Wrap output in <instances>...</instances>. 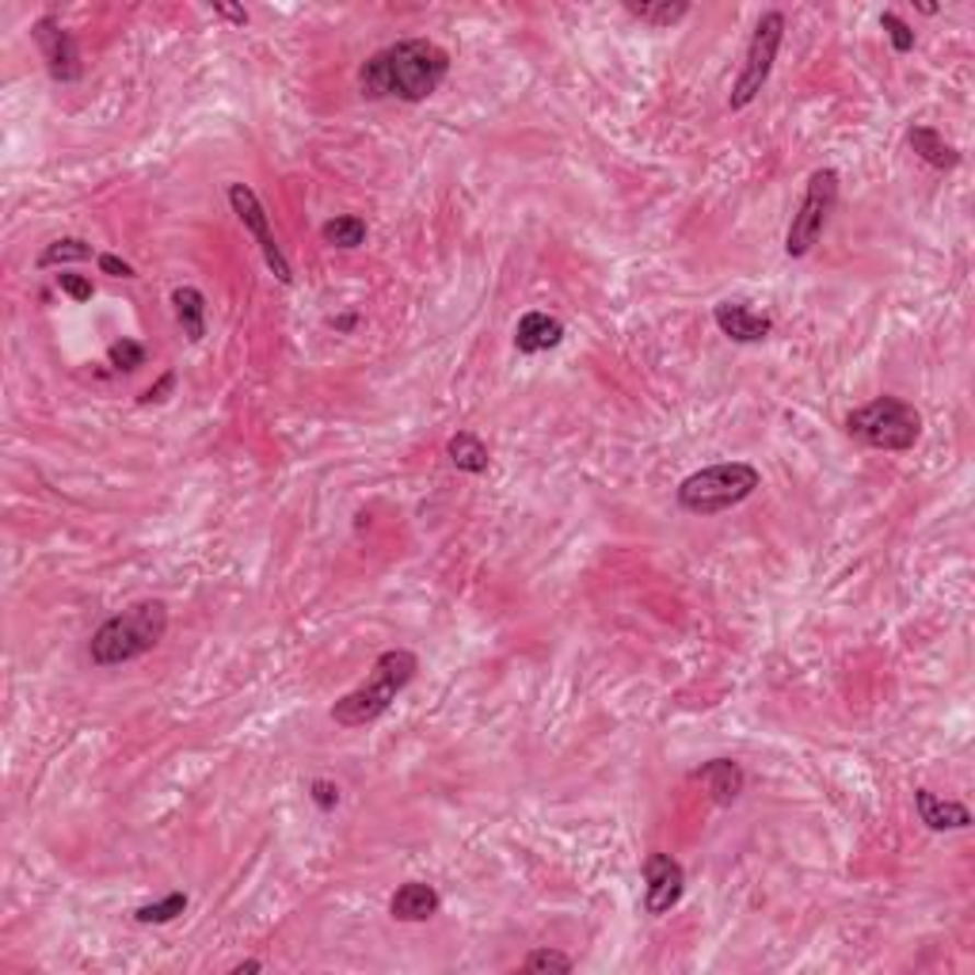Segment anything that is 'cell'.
<instances>
[{"instance_id": "19", "label": "cell", "mask_w": 975, "mask_h": 975, "mask_svg": "<svg viewBox=\"0 0 975 975\" xmlns=\"http://www.w3.org/2000/svg\"><path fill=\"white\" fill-rule=\"evenodd\" d=\"M626 12L649 27H675L690 15V4L686 0H626Z\"/></svg>"}, {"instance_id": "18", "label": "cell", "mask_w": 975, "mask_h": 975, "mask_svg": "<svg viewBox=\"0 0 975 975\" xmlns=\"http://www.w3.org/2000/svg\"><path fill=\"white\" fill-rule=\"evenodd\" d=\"M172 306H175V317H180L183 324V335H187L191 343H198L206 335V298L203 290H195V286H180V290L172 294Z\"/></svg>"}, {"instance_id": "22", "label": "cell", "mask_w": 975, "mask_h": 975, "mask_svg": "<svg viewBox=\"0 0 975 975\" xmlns=\"http://www.w3.org/2000/svg\"><path fill=\"white\" fill-rule=\"evenodd\" d=\"M92 255V244L77 241V237H61V241L46 244V252L38 255V267H58V263H81Z\"/></svg>"}, {"instance_id": "31", "label": "cell", "mask_w": 975, "mask_h": 975, "mask_svg": "<svg viewBox=\"0 0 975 975\" xmlns=\"http://www.w3.org/2000/svg\"><path fill=\"white\" fill-rule=\"evenodd\" d=\"M260 968H263V964H260V961H244V964H237V968H233V972H237V975H244V972H260Z\"/></svg>"}, {"instance_id": "3", "label": "cell", "mask_w": 975, "mask_h": 975, "mask_svg": "<svg viewBox=\"0 0 975 975\" xmlns=\"http://www.w3.org/2000/svg\"><path fill=\"white\" fill-rule=\"evenodd\" d=\"M415 670H420V659H415L408 649L381 652L378 663H374V670H370V678H366L358 690L343 693L328 716H332L340 729H366V724H374L378 716L389 713V706H393L397 693L412 682Z\"/></svg>"}, {"instance_id": "9", "label": "cell", "mask_w": 975, "mask_h": 975, "mask_svg": "<svg viewBox=\"0 0 975 975\" xmlns=\"http://www.w3.org/2000/svg\"><path fill=\"white\" fill-rule=\"evenodd\" d=\"M31 38H35L38 54H43V61H46V73H50L54 81H61V84L81 81L84 66H81V50H77V38L69 35V31L61 27L54 15H43V20H35V27H31Z\"/></svg>"}, {"instance_id": "13", "label": "cell", "mask_w": 975, "mask_h": 975, "mask_svg": "<svg viewBox=\"0 0 975 975\" xmlns=\"http://www.w3.org/2000/svg\"><path fill=\"white\" fill-rule=\"evenodd\" d=\"M915 808H918V819H922L930 830L972 827V812L964 808L961 801H941V796L930 793V789H915Z\"/></svg>"}, {"instance_id": "17", "label": "cell", "mask_w": 975, "mask_h": 975, "mask_svg": "<svg viewBox=\"0 0 975 975\" xmlns=\"http://www.w3.org/2000/svg\"><path fill=\"white\" fill-rule=\"evenodd\" d=\"M446 458H450L454 469L473 473V477L487 473V466H492V454H487V446L473 435V431H458V435L446 443Z\"/></svg>"}, {"instance_id": "30", "label": "cell", "mask_w": 975, "mask_h": 975, "mask_svg": "<svg viewBox=\"0 0 975 975\" xmlns=\"http://www.w3.org/2000/svg\"><path fill=\"white\" fill-rule=\"evenodd\" d=\"M214 12H218V15H226V20H233V23H248V12H244V8L214 4Z\"/></svg>"}, {"instance_id": "8", "label": "cell", "mask_w": 975, "mask_h": 975, "mask_svg": "<svg viewBox=\"0 0 975 975\" xmlns=\"http://www.w3.org/2000/svg\"><path fill=\"white\" fill-rule=\"evenodd\" d=\"M229 206H233V214L241 218V226L252 233V241L260 244L271 275H275L283 286H290L294 271H290V263H286L283 248H278V241H275V233H271V218H267V210H263L260 195H255L248 183H229Z\"/></svg>"}, {"instance_id": "26", "label": "cell", "mask_w": 975, "mask_h": 975, "mask_svg": "<svg viewBox=\"0 0 975 975\" xmlns=\"http://www.w3.org/2000/svg\"><path fill=\"white\" fill-rule=\"evenodd\" d=\"M309 801H313L321 812H332L335 804H340V785H335V781H324V778L309 781Z\"/></svg>"}, {"instance_id": "5", "label": "cell", "mask_w": 975, "mask_h": 975, "mask_svg": "<svg viewBox=\"0 0 975 975\" xmlns=\"http://www.w3.org/2000/svg\"><path fill=\"white\" fill-rule=\"evenodd\" d=\"M846 435L873 446V450L907 454L922 438V415L899 397H876L873 404L846 415Z\"/></svg>"}, {"instance_id": "29", "label": "cell", "mask_w": 975, "mask_h": 975, "mask_svg": "<svg viewBox=\"0 0 975 975\" xmlns=\"http://www.w3.org/2000/svg\"><path fill=\"white\" fill-rule=\"evenodd\" d=\"M172 386H175V374H164V378L157 381V386L149 389V393L141 397V401H146V404H149V401H164V393H172Z\"/></svg>"}, {"instance_id": "12", "label": "cell", "mask_w": 975, "mask_h": 975, "mask_svg": "<svg viewBox=\"0 0 975 975\" xmlns=\"http://www.w3.org/2000/svg\"><path fill=\"white\" fill-rule=\"evenodd\" d=\"M693 778L706 785L709 801L721 804V808H729V804L739 801L743 785H747V773H743V766L735 762V758H713V762L701 766Z\"/></svg>"}, {"instance_id": "7", "label": "cell", "mask_w": 975, "mask_h": 975, "mask_svg": "<svg viewBox=\"0 0 975 975\" xmlns=\"http://www.w3.org/2000/svg\"><path fill=\"white\" fill-rule=\"evenodd\" d=\"M835 206H838V172L835 168H815L808 175V187H804L801 206H796L793 221H789L785 255H793V260L808 255L815 241L823 237V229H827Z\"/></svg>"}, {"instance_id": "25", "label": "cell", "mask_w": 975, "mask_h": 975, "mask_svg": "<svg viewBox=\"0 0 975 975\" xmlns=\"http://www.w3.org/2000/svg\"><path fill=\"white\" fill-rule=\"evenodd\" d=\"M523 972H572V956L557 953V949H534L523 961Z\"/></svg>"}, {"instance_id": "15", "label": "cell", "mask_w": 975, "mask_h": 975, "mask_svg": "<svg viewBox=\"0 0 975 975\" xmlns=\"http://www.w3.org/2000/svg\"><path fill=\"white\" fill-rule=\"evenodd\" d=\"M564 340V324L549 313H526L515 328V347L523 355H541V351L557 347Z\"/></svg>"}, {"instance_id": "20", "label": "cell", "mask_w": 975, "mask_h": 975, "mask_svg": "<svg viewBox=\"0 0 975 975\" xmlns=\"http://www.w3.org/2000/svg\"><path fill=\"white\" fill-rule=\"evenodd\" d=\"M366 233H370V229H366V221L358 218V214H340V218H332L321 226V241L332 248H343V252L366 244Z\"/></svg>"}, {"instance_id": "1", "label": "cell", "mask_w": 975, "mask_h": 975, "mask_svg": "<svg viewBox=\"0 0 975 975\" xmlns=\"http://www.w3.org/2000/svg\"><path fill=\"white\" fill-rule=\"evenodd\" d=\"M450 73V54L431 38H404V43L381 46L378 54L358 69V92L366 100H401L423 103L443 88Z\"/></svg>"}, {"instance_id": "21", "label": "cell", "mask_w": 975, "mask_h": 975, "mask_svg": "<svg viewBox=\"0 0 975 975\" xmlns=\"http://www.w3.org/2000/svg\"><path fill=\"white\" fill-rule=\"evenodd\" d=\"M183 910H187V895L168 892L161 903H146V907L134 910V918H138L141 926H164V922H172V918H180Z\"/></svg>"}, {"instance_id": "23", "label": "cell", "mask_w": 975, "mask_h": 975, "mask_svg": "<svg viewBox=\"0 0 975 975\" xmlns=\"http://www.w3.org/2000/svg\"><path fill=\"white\" fill-rule=\"evenodd\" d=\"M107 363L115 366V370H138L141 363H146V347H141V343H134V340H115L107 347Z\"/></svg>"}, {"instance_id": "4", "label": "cell", "mask_w": 975, "mask_h": 975, "mask_svg": "<svg viewBox=\"0 0 975 975\" xmlns=\"http://www.w3.org/2000/svg\"><path fill=\"white\" fill-rule=\"evenodd\" d=\"M762 477H758L755 466L747 461H721V466H709L701 473H690L682 484H678V507L690 511V515H721V511L739 507L743 500L758 492Z\"/></svg>"}, {"instance_id": "16", "label": "cell", "mask_w": 975, "mask_h": 975, "mask_svg": "<svg viewBox=\"0 0 975 975\" xmlns=\"http://www.w3.org/2000/svg\"><path fill=\"white\" fill-rule=\"evenodd\" d=\"M907 141H910V149H915V153L922 157V161L930 164V168H941V172H953V168L961 164V153H956V149L949 146V141L941 138V134L933 130V126H910Z\"/></svg>"}, {"instance_id": "27", "label": "cell", "mask_w": 975, "mask_h": 975, "mask_svg": "<svg viewBox=\"0 0 975 975\" xmlns=\"http://www.w3.org/2000/svg\"><path fill=\"white\" fill-rule=\"evenodd\" d=\"M61 294H69L73 301H92V283L84 275H73V271H61L58 275Z\"/></svg>"}, {"instance_id": "28", "label": "cell", "mask_w": 975, "mask_h": 975, "mask_svg": "<svg viewBox=\"0 0 975 975\" xmlns=\"http://www.w3.org/2000/svg\"><path fill=\"white\" fill-rule=\"evenodd\" d=\"M100 271L103 275H111V278H134V267L126 260H118V255H111V252H103L100 255Z\"/></svg>"}, {"instance_id": "2", "label": "cell", "mask_w": 975, "mask_h": 975, "mask_svg": "<svg viewBox=\"0 0 975 975\" xmlns=\"http://www.w3.org/2000/svg\"><path fill=\"white\" fill-rule=\"evenodd\" d=\"M168 633V606L161 598H141L126 606L123 613L107 618L88 641V655L95 667H118V663L141 659L164 641Z\"/></svg>"}, {"instance_id": "24", "label": "cell", "mask_w": 975, "mask_h": 975, "mask_svg": "<svg viewBox=\"0 0 975 975\" xmlns=\"http://www.w3.org/2000/svg\"><path fill=\"white\" fill-rule=\"evenodd\" d=\"M881 27H884V35L892 38V50L895 54H910V50H915V31H910L907 20H899L895 12H881Z\"/></svg>"}, {"instance_id": "11", "label": "cell", "mask_w": 975, "mask_h": 975, "mask_svg": "<svg viewBox=\"0 0 975 975\" xmlns=\"http://www.w3.org/2000/svg\"><path fill=\"white\" fill-rule=\"evenodd\" d=\"M713 321L716 328H721L729 340L735 343H762L766 335L773 332V321L766 313H755L750 306H743V301H721V306L713 309Z\"/></svg>"}, {"instance_id": "14", "label": "cell", "mask_w": 975, "mask_h": 975, "mask_svg": "<svg viewBox=\"0 0 975 975\" xmlns=\"http://www.w3.org/2000/svg\"><path fill=\"white\" fill-rule=\"evenodd\" d=\"M438 903L443 899H438V892L431 888V884L408 881L393 892V899H389V915L401 918V922H427L438 910Z\"/></svg>"}, {"instance_id": "6", "label": "cell", "mask_w": 975, "mask_h": 975, "mask_svg": "<svg viewBox=\"0 0 975 975\" xmlns=\"http://www.w3.org/2000/svg\"><path fill=\"white\" fill-rule=\"evenodd\" d=\"M781 43H785V15L766 12L762 20H758L755 35H750L747 54H743V66H739V77H735V84H732V95H729L732 111H743V107H750V103L758 100V92H762L766 81H770V73H773V61H778Z\"/></svg>"}, {"instance_id": "10", "label": "cell", "mask_w": 975, "mask_h": 975, "mask_svg": "<svg viewBox=\"0 0 975 975\" xmlns=\"http://www.w3.org/2000/svg\"><path fill=\"white\" fill-rule=\"evenodd\" d=\"M644 910L649 915H667L670 907H678V899H682L686 892V873L682 865H678L670 853L663 850H652L649 858H644Z\"/></svg>"}]
</instances>
